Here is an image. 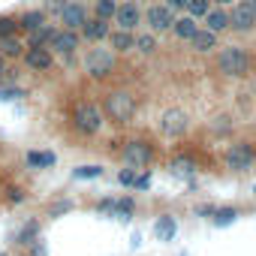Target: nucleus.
I'll return each instance as SVG.
<instances>
[{
  "label": "nucleus",
  "instance_id": "1",
  "mask_svg": "<svg viewBox=\"0 0 256 256\" xmlns=\"http://www.w3.org/2000/svg\"><path fill=\"white\" fill-rule=\"evenodd\" d=\"M136 108H139V102H136L133 90H124V88L108 90L106 100H102V114H106V120H112V124H118V126L130 124V120L136 118Z\"/></svg>",
  "mask_w": 256,
  "mask_h": 256
},
{
  "label": "nucleus",
  "instance_id": "2",
  "mask_svg": "<svg viewBox=\"0 0 256 256\" xmlns=\"http://www.w3.org/2000/svg\"><path fill=\"white\" fill-rule=\"evenodd\" d=\"M253 66V54L250 48L232 42V46H223L220 54H217V72L226 76V78H244Z\"/></svg>",
  "mask_w": 256,
  "mask_h": 256
},
{
  "label": "nucleus",
  "instance_id": "3",
  "mask_svg": "<svg viewBox=\"0 0 256 256\" xmlns=\"http://www.w3.org/2000/svg\"><path fill=\"white\" fill-rule=\"evenodd\" d=\"M82 70L88 72V78L106 82V78L118 70V54H114L106 42H94V48H88V54H84V60H82Z\"/></svg>",
  "mask_w": 256,
  "mask_h": 256
},
{
  "label": "nucleus",
  "instance_id": "4",
  "mask_svg": "<svg viewBox=\"0 0 256 256\" xmlns=\"http://www.w3.org/2000/svg\"><path fill=\"white\" fill-rule=\"evenodd\" d=\"M102 126H106V114L100 106L94 102H78L72 108V130L78 136H100L102 133Z\"/></svg>",
  "mask_w": 256,
  "mask_h": 256
},
{
  "label": "nucleus",
  "instance_id": "5",
  "mask_svg": "<svg viewBox=\"0 0 256 256\" xmlns=\"http://www.w3.org/2000/svg\"><path fill=\"white\" fill-rule=\"evenodd\" d=\"M84 46V40H82V34L78 30H70V28H58V34L52 36V42H48V48H52V54L54 58H60L66 66H72L76 64V54H78V48Z\"/></svg>",
  "mask_w": 256,
  "mask_h": 256
},
{
  "label": "nucleus",
  "instance_id": "6",
  "mask_svg": "<svg viewBox=\"0 0 256 256\" xmlns=\"http://www.w3.org/2000/svg\"><path fill=\"white\" fill-rule=\"evenodd\" d=\"M175 16L166 4H145L142 6V24H148L151 34H169L175 24Z\"/></svg>",
  "mask_w": 256,
  "mask_h": 256
},
{
  "label": "nucleus",
  "instance_id": "7",
  "mask_svg": "<svg viewBox=\"0 0 256 256\" xmlns=\"http://www.w3.org/2000/svg\"><path fill=\"white\" fill-rule=\"evenodd\" d=\"M223 163H226L229 172H247V169H253V163H256V148H253L250 142H235V145L226 148Z\"/></svg>",
  "mask_w": 256,
  "mask_h": 256
},
{
  "label": "nucleus",
  "instance_id": "8",
  "mask_svg": "<svg viewBox=\"0 0 256 256\" xmlns=\"http://www.w3.org/2000/svg\"><path fill=\"white\" fill-rule=\"evenodd\" d=\"M229 30L241 34V36L256 30V12H253V6L247 4V0H238V4L229 6Z\"/></svg>",
  "mask_w": 256,
  "mask_h": 256
},
{
  "label": "nucleus",
  "instance_id": "9",
  "mask_svg": "<svg viewBox=\"0 0 256 256\" xmlns=\"http://www.w3.org/2000/svg\"><path fill=\"white\" fill-rule=\"evenodd\" d=\"M190 130V114L184 108H166L160 114V133L169 139H181Z\"/></svg>",
  "mask_w": 256,
  "mask_h": 256
},
{
  "label": "nucleus",
  "instance_id": "10",
  "mask_svg": "<svg viewBox=\"0 0 256 256\" xmlns=\"http://www.w3.org/2000/svg\"><path fill=\"white\" fill-rule=\"evenodd\" d=\"M112 24L120 28V30H136L142 24V4H136V0H120Z\"/></svg>",
  "mask_w": 256,
  "mask_h": 256
},
{
  "label": "nucleus",
  "instance_id": "11",
  "mask_svg": "<svg viewBox=\"0 0 256 256\" xmlns=\"http://www.w3.org/2000/svg\"><path fill=\"white\" fill-rule=\"evenodd\" d=\"M22 64H24L30 72H48V70L54 66V54H52V48H46V46H28L24 54H22Z\"/></svg>",
  "mask_w": 256,
  "mask_h": 256
},
{
  "label": "nucleus",
  "instance_id": "12",
  "mask_svg": "<svg viewBox=\"0 0 256 256\" xmlns=\"http://www.w3.org/2000/svg\"><path fill=\"white\" fill-rule=\"evenodd\" d=\"M90 18V6L78 4V0H70L64 6V12L58 16V28H70V30H82V24Z\"/></svg>",
  "mask_w": 256,
  "mask_h": 256
},
{
  "label": "nucleus",
  "instance_id": "13",
  "mask_svg": "<svg viewBox=\"0 0 256 256\" xmlns=\"http://www.w3.org/2000/svg\"><path fill=\"white\" fill-rule=\"evenodd\" d=\"M154 160V148L142 139H133V142H126L124 145V163L126 166H133V169H145L148 163Z\"/></svg>",
  "mask_w": 256,
  "mask_h": 256
},
{
  "label": "nucleus",
  "instance_id": "14",
  "mask_svg": "<svg viewBox=\"0 0 256 256\" xmlns=\"http://www.w3.org/2000/svg\"><path fill=\"white\" fill-rule=\"evenodd\" d=\"M78 34H82V40H84V42H90V46H94V42H106V40H108V34H112V22L90 16V18L82 24V30H78Z\"/></svg>",
  "mask_w": 256,
  "mask_h": 256
},
{
  "label": "nucleus",
  "instance_id": "15",
  "mask_svg": "<svg viewBox=\"0 0 256 256\" xmlns=\"http://www.w3.org/2000/svg\"><path fill=\"white\" fill-rule=\"evenodd\" d=\"M217 42H220V36L214 34V30H208V28H196V34L187 40V46H190V52H196V54H211L214 48H217Z\"/></svg>",
  "mask_w": 256,
  "mask_h": 256
},
{
  "label": "nucleus",
  "instance_id": "16",
  "mask_svg": "<svg viewBox=\"0 0 256 256\" xmlns=\"http://www.w3.org/2000/svg\"><path fill=\"white\" fill-rule=\"evenodd\" d=\"M108 48L114 54H126V52H133L136 48V30H120V28H112L108 34Z\"/></svg>",
  "mask_w": 256,
  "mask_h": 256
},
{
  "label": "nucleus",
  "instance_id": "17",
  "mask_svg": "<svg viewBox=\"0 0 256 256\" xmlns=\"http://www.w3.org/2000/svg\"><path fill=\"white\" fill-rule=\"evenodd\" d=\"M16 18H18V30H22V34H30V30H36V28H42V24L48 22V16H46L42 6H30V10L18 12Z\"/></svg>",
  "mask_w": 256,
  "mask_h": 256
},
{
  "label": "nucleus",
  "instance_id": "18",
  "mask_svg": "<svg viewBox=\"0 0 256 256\" xmlns=\"http://www.w3.org/2000/svg\"><path fill=\"white\" fill-rule=\"evenodd\" d=\"M202 28L214 30L217 36L226 34V30H229V10H226V6H211V12L202 18Z\"/></svg>",
  "mask_w": 256,
  "mask_h": 256
},
{
  "label": "nucleus",
  "instance_id": "19",
  "mask_svg": "<svg viewBox=\"0 0 256 256\" xmlns=\"http://www.w3.org/2000/svg\"><path fill=\"white\" fill-rule=\"evenodd\" d=\"M24 40L18 36V34H12V36H0V54H4L6 60H22V54H24Z\"/></svg>",
  "mask_w": 256,
  "mask_h": 256
},
{
  "label": "nucleus",
  "instance_id": "20",
  "mask_svg": "<svg viewBox=\"0 0 256 256\" xmlns=\"http://www.w3.org/2000/svg\"><path fill=\"white\" fill-rule=\"evenodd\" d=\"M196 28H199V22H196L193 16H187V12H181V16H175V24H172L169 34H175L181 42H187V40L196 34Z\"/></svg>",
  "mask_w": 256,
  "mask_h": 256
},
{
  "label": "nucleus",
  "instance_id": "21",
  "mask_svg": "<svg viewBox=\"0 0 256 256\" xmlns=\"http://www.w3.org/2000/svg\"><path fill=\"white\" fill-rule=\"evenodd\" d=\"M54 34H58V24L46 22L42 28H36V30H30V34H28L24 46H46V48H48V42H52V36H54Z\"/></svg>",
  "mask_w": 256,
  "mask_h": 256
},
{
  "label": "nucleus",
  "instance_id": "22",
  "mask_svg": "<svg viewBox=\"0 0 256 256\" xmlns=\"http://www.w3.org/2000/svg\"><path fill=\"white\" fill-rule=\"evenodd\" d=\"M28 166L30 169H52L58 163V154L54 151H28Z\"/></svg>",
  "mask_w": 256,
  "mask_h": 256
},
{
  "label": "nucleus",
  "instance_id": "23",
  "mask_svg": "<svg viewBox=\"0 0 256 256\" xmlns=\"http://www.w3.org/2000/svg\"><path fill=\"white\" fill-rule=\"evenodd\" d=\"M175 232H178V223H175L169 214H163V217H157V220H154V235H157L160 241H172V238H175Z\"/></svg>",
  "mask_w": 256,
  "mask_h": 256
},
{
  "label": "nucleus",
  "instance_id": "24",
  "mask_svg": "<svg viewBox=\"0 0 256 256\" xmlns=\"http://www.w3.org/2000/svg\"><path fill=\"white\" fill-rule=\"evenodd\" d=\"M157 48H160V42H157V34H136V48L133 52H139V54H145V58H151V54H157Z\"/></svg>",
  "mask_w": 256,
  "mask_h": 256
},
{
  "label": "nucleus",
  "instance_id": "25",
  "mask_svg": "<svg viewBox=\"0 0 256 256\" xmlns=\"http://www.w3.org/2000/svg\"><path fill=\"white\" fill-rule=\"evenodd\" d=\"M114 10H118V0H94V4H90V16L106 18V22L114 18Z\"/></svg>",
  "mask_w": 256,
  "mask_h": 256
},
{
  "label": "nucleus",
  "instance_id": "26",
  "mask_svg": "<svg viewBox=\"0 0 256 256\" xmlns=\"http://www.w3.org/2000/svg\"><path fill=\"white\" fill-rule=\"evenodd\" d=\"M72 178H76V181H94V178H102V166H100V163L76 166V169H72Z\"/></svg>",
  "mask_w": 256,
  "mask_h": 256
},
{
  "label": "nucleus",
  "instance_id": "27",
  "mask_svg": "<svg viewBox=\"0 0 256 256\" xmlns=\"http://www.w3.org/2000/svg\"><path fill=\"white\" fill-rule=\"evenodd\" d=\"M211 6H214V0H187V16H193L196 22H202L208 12H211Z\"/></svg>",
  "mask_w": 256,
  "mask_h": 256
},
{
  "label": "nucleus",
  "instance_id": "28",
  "mask_svg": "<svg viewBox=\"0 0 256 256\" xmlns=\"http://www.w3.org/2000/svg\"><path fill=\"white\" fill-rule=\"evenodd\" d=\"M169 169H172L175 175H184V178H187V175H193V172H196V163H193L190 157H175Z\"/></svg>",
  "mask_w": 256,
  "mask_h": 256
},
{
  "label": "nucleus",
  "instance_id": "29",
  "mask_svg": "<svg viewBox=\"0 0 256 256\" xmlns=\"http://www.w3.org/2000/svg\"><path fill=\"white\" fill-rule=\"evenodd\" d=\"M22 96H28L24 88H18V84H0V102H12V100H22Z\"/></svg>",
  "mask_w": 256,
  "mask_h": 256
},
{
  "label": "nucleus",
  "instance_id": "30",
  "mask_svg": "<svg viewBox=\"0 0 256 256\" xmlns=\"http://www.w3.org/2000/svg\"><path fill=\"white\" fill-rule=\"evenodd\" d=\"M12 34H22L18 18L16 16H0V36H12Z\"/></svg>",
  "mask_w": 256,
  "mask_h": 256
},
{
  "label": "nucleus",
  "instance_id": "31",
  "mask_svg": "<svg viewBox=\"0 0 256 256\" xmlns=\"http://www.w3.org/2000/svg\"><path fill=\"white\" fill-rule=\"evenodd\" d=\"M235 217H238L235 208H214V223L217 226H229V223H235Z\"/></svg>",
  "mask_w": 256,
  "mask_h": 256
},
{
  "label": "nucleus",
  "instance_id": "32",
  "mask_svg": "<svg viewBox=\"0 0 256 256\" xmlns=\"http://www.w3.org/2000/svg\"><path fill=\"white\" fill-rule=\"evenodd\" d=\"M136 211V202L130 196H124V199H114V211L112 214H120V217H130Z\"/></svg>",
  "mask_w": 256,
  "mask_h": 256
},
{
  "label": "nucleus",
  "instance_id": "33",
  "mask_svg": "<svg viewBox=\"0 0 256 256\" xmlns=\"http://www.w3.org/2000/svg\"><path fill=\"white\" fill-rule=\"evenodd\" d=\"M70 4V0H42V10H46V16H52V18H58L60 12H64V6Z\"/></svg>",
  "mask_w": 256,
  "mask_h": 256
},
{
  "label": "nucleus",
  "instance_id": "34",
  "mask_svg": "<svg viewBox=\"0 0 256 256\" xmlns=\"http://www.w3.org/2000/svg\"><path fill=\"white\" fill-rule=\"evenodd\" d=\"M211 130H214V133H223V136H226V133L232 130V118H229V114H217V118L211 120Z\"/></svg>",
  "mask_w": 256,
  "mask_h": 256
},
{
  "label": "nucleus",
  "instance_id": "35",
  "mask_svg": "<svg viewBox=\"0 0 256 256\" xmlns=\"http://www.w3.org/2000/svg\"><path fill=\"white\" fill-rule=\"evenodd\" d=\"M36 232H40V223H36V220H30V223H28V226L18 232V241H22V244H34Z\"/></svg>",
  "mask_w": 256,
  "mask_h": 256
},
{
  "label": "nucleus",
  "instance_id": "36",
  "mask_svg": "<svg viewBox=\"0 0 256 256\" xmlns=\"http://www.w3.org/2000/svg\"><path fill=\"white\" fill-rule=\"evenodd\" d=\"M133 181H136V169H133V166L118 172V184H124V187H133Z\"/></svg>",
  "mask_w": 256,
  "mask_h": 256
},
{
  "label": "nucleus",
  "instance_id": "37",
  "mask_svg": "<svg viewBox=\"0 0 256 256\" xmlns=\"http://www.w3.org/2000/svg\"><path fill=\"white\" fill-rule=\"evenodd\" d=\"M160 4H166V6H169L172 12H178V16L187 10V0H160Z\"/></svg>",
  "mask_w": 256,
  "mask_h": 256
},
{
  "label": "nucleus",
  "instance_id": "38",
  "mask_svg": "<svg viewBox=\"0 0 256 256\" xmlns=\"http://www.w3.org/2000/svg\"><path fill=\"white\" fill-rule=\"evenodd\" d=\"M6 199H10V202H12V205H18V202H22V199H24V193H22V190H18V187H6Z\"/></svg>",
  "mask_w": 256,
  "mask_h": 256
},
{
  "label": "nucleus",
  "instance_id": "39",
  "mask_svg": "<svg viewBox=\"0 0 256 256\" xmlns=\"http://www.w3.org/2000/svg\"><path fill=\"white\" fill-rule=\"evenodd\" d=\"M133 187H136V190H148V187H151V175H136Z\"/></svg>",
  "mask_w": 256,
  "mask_h": 256
},
{
  "label": "nucleus",
  "instance_id": "40",
  "mask_svg": "<svg viewBox=\"0 0 256 256\" xmlns=\"http://www.w3.org/2000/svg\"><path fill=\"white\" fill-rule=\"evenodd\" d=\"M6 70H10V60H6L4 54H0V78H4V72H6Z\"/></svg>",
  "mask_w": 256,
  "mask_h": 256
},
{
  "label": "nucleus",
  "instance_id": "41",
  "mask_svg": "<svg viewBox=\"0 0 256 256\" xmlns=\"http://www.w3.org/2000/svg\"><path fill=\"white\" fill-rule=\"evenodd\" d=\"M64 211H70V202H60L58 208H52V214H64Z\"/></svg>",
  "mask_w": 256,
  "mask_h": 256
},
{
  "label": "nucleus",
  "instance_id": "42",
  "mask_svg": "<svg viewBox=\"0 0 256 256\" xmlns=\"http://www.w3.org/2000/svg\"><path fill=\"white\" fill-rule=\"evenodd\" d=\"M34 256H46V250H42V244H40V241H34Z\"/></svg>",
  "mask_w": 256,
  "mask_h": 256
},
{
  "label": "nucleus",
  "instance_id": "43",
  "mask_svg": "<svg viewBox=\"0 0 256 256\" xmlns=\"http://www.w3.org/2000/svg\"><path fill=\"white\" fill-rule=\"evenodd\" d=\"M232 4H238V0H214V6H232Z\"/></svg>",
  "mask_w": 256,
  "mask_h": 256
},
{
  "label": "nucleus",
  "instance_id": "44",
  "mask_svg": "<svg viewBox=\"0 0 256 256\" xmlns=\"http://www.w3.org/2000/svg\"><path fill=\"white\" fill-rule=\"evenodd\" d=\"M136 4H142V6H145V4H154V0H136Z\"/></svg>",
  "mask_w": 256,
  "mask_h": 256
},
{
  "label": "nucleus",
  "instance_id": "45",
  "mask_svg": "<svg viewBox=\"0 0 256 256\" xmlns=\"http://www.w3.org/2000/svg\"><path fill=\"white\" fill-rule=\"evenodd\" d=\"M247 4H250V6H253V12H256V0H247Z\"/></svg>",
  "mask_w": 256,
  "mask_h": 256
},
{
  "label": "nucleus",
  "instance_id": "46",
  "mask_svg": "<svg viewBox=\"0 0 256 256\" xmlns=\"http://www.w3.org/2000/svg\"><path fill=\"white\" fill-rule=\"evenodd\" d=\"M78 4H94V0H78Z\"/></svg>",
  "mask_w": 256,
  "mask_h": 256
},
{
  "label": "nucleus",
  "instance_id": "47",
  "mask_svg": "<svg viewBox=\"0 0 256 256\" xmlns=\"http://www.w3.org/2000/svg\"><path fill=\"white\" fill-rule=\"evenodd\" d=\"M0 193H4V187H0Z\"/></svg>",
  "mask_w": 256,
  "mask_h": 256
},
{
  "label": "nucleus",
  "instance_id": "48",
  "mask_svg": "<svg viewBox=\"0 0 256 256\" xmlns=\"http://www.w3.org/2000/svg\"><path fill=\"white\" fill-rule=\"evenodd\" d=\"M0 256H6V253H0Z\"/></svg>",
  "mask_w": 256,
  "mask_h": 256
},
{
  "label": "nucleus",
  "instance_id": "49",
  "mask_svg": "<svg viewBox=\"0 0 256 256\" xmlns=\"http://www.w3.org/2000/svg\"><path fill=\"white\" fill-rule=\"evenodd\" d=\"M253 193H256V187H253Z\"/></svg>",
  "mask_w": 256,
  "mask_h": 256
},
{
  "label": "nucleus",
  "instance_id": "50",
  "mask_svg": "<svg viewBox=\"0 0 256 256\" xmlns=\"http://www.w3.org/2000/svg\"><path fill=\"white\" fill-rule=\"evenodd\" d=\"M118 4H120V0H118Z\"/></svg>",
  "mask_w": 256,
  "mask_h": 256
}]
</instances>
